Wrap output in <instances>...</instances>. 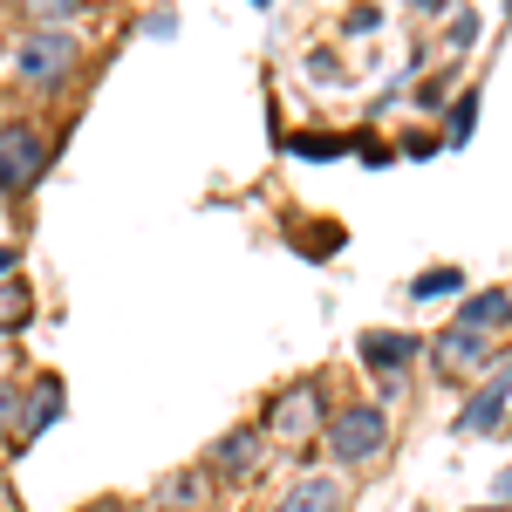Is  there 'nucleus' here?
<instances>
[{
    "label": "nucleus",
    "instance_id": "f257e3e1",
    "mask_svg": "<svg viewBox=\"0 0 512 512\" xmlns=\"http://www.w3.org/2000/svg\"><path fill=\"white\" fill-rule=\"evenodd\" d=\"M76 35L69 28H28V35L14 41V55H7V69L28 82V89H55V82L76 69Z\"/></svg>",
    "mask_w": 512,
    "mask_h": 512
},
{
    "label": "nucleus",
    "instance_id": "f03ea898",
    "mask_svg": "<svg viewBox=\"0 0 512 512\" xmlns=\"http://www.w3.org/2000/svg\"><path fill=\"white\" fill-rule=\"evenodd\" d=\"M383 444H390V417H383L376 403H355V410H342V417L328 424V451H335V465H369Z\"/></svg>",
    "mask_w": 512,
    "mask_h": 512
},
{
    "label": "nucleus",
    "instance_id": "7ed1b4c3",
    "mask_svg": "<svg viewBox=\"0 0 512 512\" xmlns=\"http://www.w3.org/2000/svg\"><path fill=\"white\" fill-rule=\"evenodd\" d=\"M335 417H328V403H321L315 383H294V390L274 396V410H267V437H280V444H301V437L328 431Z\"/></svg>",
    "mask_w": 512,
    "mask_h": 512
},
{
    "label": "nucleus",
    "instance_id": "20e7f679",
    "mask_svg": "<svg viewBox=\"0 0 512 512\" xmlns=\"http://www.w3.org/2000/svg\"><path fill=\"white\" fill-rule=\"evenodd\" d=\"M41 171H48L41 130H28V123H7V130H0V192H28Z\"/></svg>",
    "mask_w": 512,
    "mask_h": 512
},
{
    "label": "nucleus",
    "instance_id": "39448f33",
    "mask_svg": "<svg viewBox=\"0 0 512 512\" xmlns=\"http://www.w3.org/2000/svg\"><path fill=\"white\" fill-rule=\"evenodd\" d=\"M506 403H512V355L478 383L472 396H465V410H458V431L465 437H485V431H499V417H506Z\"/></svg>",
    "mask_w": 512,
    "mask_h": 512
},
{
    "label": "nucleus",
    "instance_id": "423d86ee",
    "mask_svg": "<svg viewBox=\"0 0 512 512\" xmlns=\"http://www.w3.org/2000/svg\"><path fill=\"white\" fill-rule=\"evenodd\" d=\"M431 355H437L444 376H478V369H492V335H485V328H465V321H451V328L431 342Z\"/></svg>",
    "mask_w": 512,
    "mask_h": 512
},
{
    "label": "nucleus",
    "instance_id": "0eeeda50",
    "mask_svg": "<svg viewBox=\"0 0 512 512\" xmlns=\"http://www.w3.org/2000/svg\"><path fill=\"white\" fill-rule=\"evenodd\" d=\"M274 512H342V478L335 472H301L287 492H280Z\"/></svg>",
    "mask_w": 512,
    "mask_h": 512
},
{
    "label": "nucleus",
    "instance_id": "6e6552de",
    "mask_svg": "<svg viewBox=\"0 0 512 512\" xmlns=\"http://www.w3.org/2000/svg\"><path fill=\"white\" fill-rule=\"evenodd\" d=\"M362 362H369V369L396 390V383H403L396 369H410V362H417V335H383V328H369V335H362Z\"/></svg>",
    "mask_w": 512,
    "mask_h": 512
},
{
    "label": "nucleus",
    "instance_id": "1a4fd4ad",
    "mask_svg": "<svg viewBox=\"0 0 512 512\" xmlns=\"http://www.w3.org/2000/svg\"><path fill=\"white\" fill-rule=\"evenodd\" d=\"M260 444H267V431H226L219 444H212V465L226 478H246L253 465H260Z\"/></svg>",
    "mask_w": 512,
    "mask_h": 512
},
{
    "label": "nucleus",
    "instance_id": "9d476101",
    "mask_svg": "<svg viewBox=\"0 0 512 512\" xmlns=\"http://www.w3.org/2000/svg\"><path fill=\"white\" fill-rule=\"evenodd\" d=\"M55 417H62V383H55V376H41L35 390L21 396V437H41Z\"/></svg>",
    "mask_w": 512,
    "mask_h": 512
},
{
    "label": "nucleus",
    "instance_id": "9b49d317",
    "mask_svg": "<svg viewBox=\"0 0 512 512\" xmlns=\"http://www.w3.org/2000/svg\"><path fill=\"white\" fill-rule=\"evenodd\" d=\"M458 321H465V328H485V335L506 328V321H512V287H485V294H472Z\"/></svg>",
    "mask_w": 512,
    "mask_h": 512
},
{
    "label": "nucleus",
    "instance_id": "f8f14e48",
    "mask_svg": "<svg viewBox=\"0 0 512 512\" xmlns=\"http://www.w3.org/2000/svg\"><path fill=\"white\" fill-rule=\"evenodd\" d=\"M14 7H21V14H28L35 28H69L82 0H14Z\"/></svg>",
    "mask_w": 512,
    "mask_h": 512
},
{
    "label": "nucleus",
    "instance_id": "ddd939ff",
    "mask_svg": "<svg viewBox=\"0 0 512 512\" xmlns=\"http://www.w3.org/2000/svg\"><path fill=\"white\" fill-rule=\"evenodd\" d=\"M158 499H164L171 512H192V506H205V472H178V478H171V485L158 492Z\"/></svg>",
    "mask_w": 512,
    "mask_h": 512
},
{
    "label": "nucleus",
    "instance_id": "4468645a",
    "mask_svg": "<svg viewBox=\"0 0 512 512\" xmlns=\"http://www.w3.org/2000/svg\"><path fill=\"white\" fill-rule=\"evenodd\" d=\"M458 287H465V274H458V267H431V274H417V280H410V294H417V301H437V294H458Z\"/></svg>",
    "mask_w": 512,
    "mask_h": 512
},
{
    "label": "nucleus",
    "instance_id": "2eb2a0df",
    "mask_svg": "<svg viewBox=\"0 0 512 512\" xmlns=\"http://www.w3.org/2000/svg\"><path fill=\"white\" fill-rule=\"evenodd\" d=\"M472 130H478V96H458V103H451V130H444V151H458Z\"/></svg>",
    "mask_w": 512,
    "mask_h": 512
},
{
    "label": "nucleus",
    "instance_id": "dca6fc26",
    "mask_svg": "<svg viewBox=\"0 0 512 512\" xmlns=\"http://www.w3.org/2000/svg\"><path fill=\"white\" fill-rule=\"evenodd\" d=\"M21 321H28V294L7 287V294H0V328H21Z\"/></svg>",
    "mask_w": 512,
    "mask_h": 512
},
{
    "label": "nucleus",
    "instance_id": "f3484780",
    "mask_svg": "<svg viewBox=\"0 0 512 512\" xmlns=\"http://www.w3.org/2000/svg\"><path fill=\"white\" fill-rule=\"evenodd\" d=\"M472 41H478V14L458 7V14H451V48H472Z\"/></svg>",
    "mask_w": 512,
    "mask_h": 512
},
{
    "label": "nucleus",
    "instance_id": "a211bd4d",
    "mask_svg": "<svg viewBox=\"0 0 512 512\" xmlns=\"http://www.w3.org/2000/svg\"><path fill=\"white\" fill-rule=\"evenodd\" d=\"M21 431V396H14V383H0V437Z\"/></svg>",
    "mask_w": 512,
    "mask_h": 512
},
{
    "label": "nucleus",
    "instance_id": "6ab92c4d",
    "mask_svg": "<svg viewBox=\"0 0 512 512\" xmlns=\"http://www.w3.org/2000/svg\"><path fill=\"white\" fill-rule=\"evenodd\" d=\"M492 506H506V512H512V472H499V485H492Z\"/></svg>",
    "mask_w": 512,
    "mask_h": 512
},
{
    "label": "nucleus",
    "instance_id": "aec40b11",
    "mask_svg": "<svg viewBox=\"0 0 512 512\" xmlns=\"http://www.w3.org/2000/svg\"><path fill=\"white\" fill-rule=\"evenodd\" d=\"M7 274H14V253H0V280H7Z\"/></svg>",
    "mask_w": 512,
    "mask_h": 512
},
{
    "label": "nucleus",
    "instance_id": "412c9836",
    "mask_svg": "<svg viewBox=\"0 0 512 512\" xmlns=\"http://www.w3.org/2000/svg\"><path fill=\"white\" fill-rule=\"evenodd\" d=\"M0 383H7V342H0Z\"/></svg>",
    "mask_w": 512,
    "mask_h": 512
},
{
    "label": "nucleus",
    "instance_id": "4be33fe9",
    "mask_svg": "<svg viewBox=\"0 0 512 512\" xmlns=\"http://www.w3.org/2000/svg\"><path fill=\"white\" fill-rule=\"evenodd\" d=\"M410 7H437V0H410Z\"/></svg>",
    "mask_w": 512,
    "mask_h": 512
},
{
    "label": "nucleus",
    "instance_id": "5701e85b",
    "mask_svg": "<svg viewBox=\"0 0 512 512\" xmlns=\"http://www.w3.org/2000/svg\"><path fill=\"white\" fill-rule=\"evenodd\" d=\"M478 512H506V506H478Z\"/></svg>",
    "mask_w": 512,
    "mask_h": 512
},
{
    "label": "nucleus",
    "instance_id": "b1692460",
    "mask_svg": "<svg viewBox=\"0 0 512 512\" xmlns=\"http://www.w3.org/2000/svg\"><path fill=\"white\" fill-rule=\"evenodd\" d=\"M253 7H267V0H253Z\"/></svg>",
    "mask_w": 512,
    "mask_h": 512
}]
</instances>
